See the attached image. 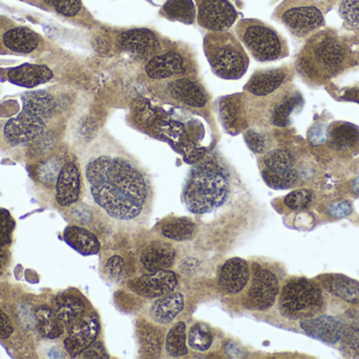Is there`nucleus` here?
<instances>
[{
	"label": "nucleus",
	"mask_w": 359,
	"mask_h": 359,
	"mask_svg": "<svg viewBox=\"0 0 359 359\" xmlns=\"http://www.w3.org/2000/svg\"><path fill=\"white\" fill-rule=\"evenodd\" d=\"M213 343V333L211 329L203 322H198L190 329L188 344L194 351L205 352L210 349Z\"/></svg>",
	"instance_id": "nucleus-35"
},
{
	"label": "nucleus",
	"mask_w": 359,
	"mask_h": 359,
	"mask_svg": "<svg viewBox=\"0 0 359 359\" xmlns=\"http://www.w3.org/2000/svg\"><path fill=\"white\" fill-rule=\"evenodd\" d=\"M359 141V130L353 124L344 122L331 130L330 145L339 151H346L355 147Z\"/></svg>",
	"instance_id": "nucleus-30"
},
{
	"label": "nucleus",
	"mask_w": 359,
	"mask_h": 359,
	"mask_svg": "<svg viewBox=\"0 0 359 359\" xmlns=\"http://www.w3.org/2000/svg\"><path fill=\"white\" fill-rule=\"evenodd\" d=\"M280 303L283 311L288 315L312 316L322 308V291L311 280L297 278L284 287Z\"/></svg>",
	"instance_id": "nucleus-7"
},
{
	"label": "nucleus",
	"mask_w": 359,
	"mask_h": 359,
	"mask_svg": "<svg viewBox=\"0 0 359 359\" xmlns=\"http://www.w3.org/2000/svg\"><path fill=\"white\" fill-rule=\"evenodd\" d=\"M165 349L172 358H181L188 353L185 322H179L172 327L166 337Z\"/></svg>",
	"instance_id": "nucleus-34"
},
{
	"label": "nucleus",
	"mask_w": 359,
	"mask_h": 359,
	"mask_svg": "<svg viewBox=\"0 0 359 359\" xmlns=\"http://www.w3.org/2000/svg\"><path fill=\"white\" fill-rule=\"evenodd\" d=\"M118 48L138 58L151 59L162 52V44L155 32L149 29H132L117 36Z\"/></svg>",
	"instance_id": "nucleus-12"
},
{
	"label": "nucleus",
	"mask_w": 359,
	"mask_h": 359,
	"mask_svg": "<svg viewBox=\"0 0 359 359\" xmlns=\"http://www.w3.org/2000/svg\"><path fill=\"white\" fill-rule=\"evenodd\" d=\"M63 238L71 248L84 256L98 254L100 251L98 238L86 228L69 226L63 232Z\"/></svg>",
	"instance_id": "nucleus-24"
},
{
	"label": "nucleus",
	"mask_w": 359,
	"mask_h": 359,
	"mask_svg": "<svg viewBox=\"0 0 359 359\" xmlns=\"http://www.w3.org/2000/svg\"><path fill=\"white\" fill-rule=\"evenodd\" d=\"M295 159L294 154L287 149H276L268 152L264 157V166L265 170L272 171V172H284V171L291 170L294 167Z\"/></svg>",
	"instance_id": "nucleus-33"
},
{
	"label": "nucleus",
	"mask_w": 359,
	"mask_h": 359,
	"mask_svg": "<svg viewBox=\"0 0 359 359\" xmlns=\"http://www.w3.org/2000/svg\"><path fill=\"white\" fill-rule=\"evenodd\" d=\"M80 171L73 162L63 164L57 178L55 189H56V202L59 206L69 207L77 202L79 200Z\"/></svg>",
	"instance_id": "nucleus-16"
},
{
	"label": "nucleus",
	"mask_w": 359,
	"mask_h": 359,
	"mask_svg": "<svg viewBox=\"0 0 359 359\" xmlns=\"http://www.w3.org/2000/svg\"><path fill=\"white\" fill-rule=\"evenodd\" d=\"M245 141L255 153L262 154L267 149V138L255 130H248L245 133Z\"/></svg>",
	"instance_id": "nucleus-44"
},
{
	"label": "nucleus",
	"mask_w": 359,
	"mask_h": 359,
	"mask_svg": "<svg viewBox=\"0 0 359 359\" xmlns=\"http://www.w3.org/2000/svg\"><path fill=\"white\" fill-rule=\"evenodd\" d=\"M62 166L61 160L57 157L50 158L40 164L39 168L37 169V177L40 183L46 187L56 185L57 178Z\"/></svg>",
	"instance_id": "nucleus-37"
},
{
	"label": "nucleus",
	"mask_w": 359,
	"mask_h": 359,
	"mask_svg": "<svg viewBox=\"0 0 359 359\" xmlns=\"http://www.w3.org/2000/svg\"><path fill=\"white\" fill-rule=\"evenodd\" d=\"M100 332V324L95 314H88L69 327L67 337L63 341L65 349L71 358H78L90 347Z\"/></svg>",
	"instance_id": "nucleus-13"
},
{
	"label": "nucleus",
	"mask_w": 359,
	"mask_h": 359,
	"mask_svg": "<svg viewBox=\"0 0 359 359\" xmlns=\"http://www.w3.org/2000/svg\"><path fill=\"white\" fill-rule=\"evenodd\" d=\"M234 99L236 97H227L221 105L222 120L227 129L233 128L238 122V103Z\"/></svg>",
	"instance_id": "nucleus-41"
},
{
	"label": "nucleus",
	"mask_w": 359,
	"mask_h": 359,
	"mask_svg": "<svg viewBox=\"0 0 359 359\" xmlns=\"http://www.w3.org/2000/svg\"><path fill=\"white\" fill-rule=\"evenodd\" d=\"M162 15L170 20L192 25L196 11L192 0H168L162 8Z\"/></svg>",
	"instance_id": "nucleus-29"
},
{
	"label": "nucleus",
	"mask_w": 359,
	"mask_h": 359,
	"mask_svg": "<svg viewBox=\"0 0 359 359\" xmlns=\"http://www.w3.org/2000/svg\"><path fill=\"white\" fill-rule=\"evenodd\" d=\"M164 92L170 98L191 107H203L208 103V93L194 78L181 76L166 82Z\"/></svg>",
	"instance_id": "nucleus-14"
},
{
	"label": "nucleus",
	"mask_w": 359,
	"mask_h": 359,
	"mask_svg": "<svg viewBox=\"0 0 359 359\" xmlns=\"http://www.w3.org/2000/svg\"><path fill=\"white\" fill-rule=\"evenodd\" d=\"M344 99L359 103V89H349V90L346 91Z\"/></svg>",
	"instance_id": "nucleus-50"
},
{
	"label": "nucleus",
	"mask_w": 359,
	"mask_h": 359,
	"mask_svg": "<svg viewBox=\"0 0 359 359\" xmlns=\"http://www.w3.org/2000/svg\"><path fill=\"white\" fill-rule=\"evenodd\" d=\"M46 6L67 17H75L81 12V0H43Z\"/></svg>",
	"instance_id": "nucleus-39"
},
{
	"label": "nucleus",
	"mask_w": 359,
	"mask_h": 359,
	"mask_svg": "<svg viewBox=\"0 0 359 359\" xmlns=\"http://www.w3.org/2000/svg\"><path fill=\"white\" fill-rule=\"evenodd\" d=\"M143 347L147 353L151 355H159L161 351V339L159 333L156 330H145L142 334Z\"/></svg>",
	"instance_id": "nucleus-45"
},
{
	"label": "nucleus",
	"mask_w": 359,
	"mask_h": 359,
	"mask_svg": "<svg viewBox=\"0 0 359 359\" xmlns=\"http://www.w3.org/2000/svg\"><path fill=\"white\" fill-rule=\"evenodd\" d=\"M328 212L331 216L341 218V217L348 216L352 212V207L348 202H341L339 204L331 206Z\"/></svg>",
	"instance_id": "nucleus-48"
},
{
	"label": "nucleus",
	"mask_w": 359,
	"mask_h": 359,
	"mask_svg": "<svg viewBox=\"0 0 359 359\" xmlns=\"http://www.w3.org/2000/svg\"><path fill=\"white\" fill-rule=\"evenodd\" d=\"M2 42L12 52L29 54L39 46L40 38L35 32L27 27H17L4 34Z\"/></svg>",
	"instance_id": "nucleus-25"
},
{
	"label": "nucleus",
	"mask_w": 359,
	"mask_h": 359,
	"mask_svg": "<svg viewBox=\"0 0 359 359\" xmlns=\"http://www.w3.org/2000/svg\"><path fill=\"white\" fill-rule=\"evenodd\" d=\"M53 309L63 326L67 328L86 314L84 301L76 295L69 293L57 295L53 301Z\"/></svg>",
	"instance_id": "nucleus-23"
},
{
	"label": "nucleus",
	"mask_w": 359,
	"mask_h": 359,
	"mask_svg": "<svg viewBox=\"0 0 359 359\" xmlns=\"http://www.w3.org/2000/svg\"><path fill=\"white\" fill-rule=\"evenodd\" d=\"M104 270L111 280L119 282L126 275V261L122 257L115 255L107 261Z\"/></svg>",
	"instance_id": "nucleus-43"
},
{
	"label": "nucleus",
	"mask_w": 359,
	"mask_h": 359,
	"mask_svg": "<svg viewBox=\"0 0 359 359\" xmlns=\"http://www.w3.org/2000/svg\"><path fill=\"white\" fill-rule=\"evenodd\" d=\"M90 194L97 204L116 221H130L142 214L151 188L144 173L121 155H99L86 167Z\"/></svg>",
	"instance_id": "nucleus-1"
},
{
	"label": "nucleus",
	"mask_w": 359,
	"mask_h": 359,
	"mask_svg": "<svg viewBox=\"0 0 359 359\" xmlns=\"http://www.w3.org/2000/svg\"><path fill=\"white\" fill-rule=\"evenodd\" d=\"M196 226L187 218H174L162 226V234L168 240L184 242L194 236Z\"/></svg>",
	"instance_id": "nucleus-32"
},
{
	"label": "nucleus",
	"mask_w": 359,
	"mask_h": 359,
	"mask_svg": "<svg viewBox=\"0 0 359 359\" xmlns=\"http://www.w3.org/2000/svg\"><path fill=\"white\" fill-rule=\"evenodd\" d=\"M323 0H286L280 6L282 22L297 37L313 33L325 25Z\"/></svg>",
	"instance_id": "nucleus-6"
},
{
	"label": "nucleus",
	"mask_w": 359,
	"mask_h": 359,
	"mask_svg": "<svg viewBox=\"0 0 359 359\" xmlns=\"http://www.w3.org/2000/svg\"><path fill=\"white\" fill-rule=\"evenodd\" d=\"M46 131V120L21 111L8 120L4 128V141L12 147L27 145L39 139Z\"/></svg>",
	"instance_id": "nucleus-10"
},
{
	"label": "nucleus",
	"mask_w": 359,
	"mask_h": 359,
	"mask_svg": "<svg viewBox=\"0 0 359 359\" xmlns=\"http://www.w3.org/2000/svg\"><path fill=\"white\" fill-rule=\"evenodd\" d=\"M176 251L165 242H154L143 250L140 261L143 269L149 273L168 270L174 265Z\"/></svg>",
	"instance_id": "nucleus-20"
},
{
	"label": "nucleus",
	"mask_w": 359,
	"mask_h": 359,
	"mask_svg": "<svg viewBox=\"0 0 359 359\" xmlns=\"http://www.w3.org/2000/svg\"><path fill=\"white\" fill-rule=\"evenodd\" d=\"M226 352L231 358H243V355H241V354H243L242 349L238 346L232 345L231 343L226 346Z\"/></svg>",
	"instance_id": "nucleus-49"
},
{
	"label": "nucleus",
	"mask_w": 359,
	"mask_h": 359,
	"mask_svg": "<svg viewBox=\"0 0 359 359\" xmlns=\"http://www.w3.org/2000/svg\"><path fill=\"white\" fill-rule=\"evenodd\" d=\"M15 221L8 211L0 209V247H6L12 242Z\"/></svg>",
	"instance_id": "nucleus-42"
},
{
	"label": "nucleus",
	"mask_w": 359,
	"mask_h": 359,
	"mask_svg": "<svg viewBox=\"0 0 359 359\" xmlns=\"http://www.w3.org/2000/svg\"><path fill=\"white\" fill-rule=\"evenodd\" d=\"M325 288L335 296L350 303H359V284L343 275H330L323 280Z\"/></svg>",
	"instance_id": "nucleus-28"
},
{
	"label": "nucleus",
	"mask_w": 359,
	"mask_h": 359,
	"mask_svg": "<svg viewBox=\"0 0 359 359\" xmlns=\"http://www.w3.org/2000/svg\"><path fill=\"white\" fill-rule=\"evenodd\" d=\"M352 327H353V328L359 333V318L355 322H354V325Z\"/></svg>",
	"instance_id": "nucleus-52"
},
{
	"label": "nucleus",
	"mask_w": 359,
	"mask_h": 359,
	"mask_svg": "<svg viewBox=\"0 0 359 359\" xmlns=\"http://www.w3.org/2000/svg\"><path fill=\"white\" fill-rule=\"evenodd\" d=\"M22 111L46 120L53 115L55 111L54 98L46 91H34L25 93L22 96Z\"/></svg>",
	"instance_id": "nucleus-26"
},
{
	"label": "nucleus",
	"mask_w": 359,
	"mask_h": 359,
	"mask_svg": "<svg viewBox=\"0 0 359 359\" xmlns=\"http://www.w3.org/2000/svg\"><path fill=\"white\" fill-rule=\"evenodd\" d=\"M36 320L37 330L43 339H57L62 337L65 327L55 313L53 308L48 306H41L36 310Z\"/></svg>",
	"instance_id": "nucleus-27"
},
{
	"label": "nucleus",
	"mask_w": 359,
	"mask_h": 359,
	"mask_svg": "<svg viewBox=\"0 0 359 359\" xmlns=\"http://www.w3.org/2000/svg\"><path fill=\"white\" fill-rule=\"evenodd\" d=\"M262 175L265 183L270 188L276 190L290 189L293 185H297L299 181V174L295 169L284 171V172H272L264 169Z\"/></svg>",
	"instance_id": "nucleus-36"
},
{
	"label": "nucleus",
	"mask_w": 359,
	"mask_h": 359,
	"mask_svg": "<svg viewBox=\"0 0 359 359\" xmlns=\"http://www.w3.org/2000/svg\"><path fill=\"white\" fill-rule=\"evenodd\" d=\"M183 309V295L172 292L154 301L149 309V316L156 324L166 326L174 322Z\"/></svg>",
	"instance_id": "nucleus-22"
},
{
	"label": "nucleus",
	"mask_w": 359,
	"mask_h": 359,
	"mask_svg": "<svg viewBox=\"0 0 359 359\" xmlns=\"http://www.w3.org/2000/svg\"><path fill=\"white\" fill-rule=\"evenodd\" d=\"M312 198L313 193L310 190H295L284 198V204L292 210H304L310 206Z\"/></svg>",
	"instance_id": "nucleus-40"
},
{
	"label": "nucleus",
	"mask_w": 359,
	"mask_h": 359,
	"mask_svg": "<svg viewBox=\"0 0 359 359\" xmlns=\"http://www.w3.org/2000/svg\"><path fill=\"white\" fill-rule=\"evenodd\" d=\"M236 32L247 51L259 63L288 56L286 40L271 25L259 19H242L236 25Z\"/></svg>",
	"instance_id": "nucleus-4"
},
{
	"label": "nucleus",
	"mask_w": 359,
	"mask_h": 359,
	"mask_svg": "<svg viewBox=\"0 0 359 359\" xmlns=\"http://www.w3.org/2000/svg\"><path fill=\"white\" fill-rule=\"evenodd\" d=\"M278 280L269 270L253 265L252 282L248 292V303L252 309L265 311L276 303Z\"/></svg>",
	"instance_id": "nucleus-11"
},
{
	"label": "nucleus",
	"mask_w": 359,
	"mask_h": 359,
	"mask_svg": "<svg viewBox=\"0 0 359 359\" xmlns=\"http://www.w3.org/2000/svg\"><path fill=\"white\" fill-rule=\"evenodd\" d=\"M178 286L176 273L168 270H160L141 276L138 280L130 282V288L140 296L147 299H159L170 294Z\"/></svg>",
	"instance_id": "nucleus-15"
},
{
	"label": "nucleus",
	"mask_w": 359,
	"mask_h": 359,
	"mask_svg": "<svg viewBox=\"0 0 359 359\" xmlns=\"http://www.w3.org/2000/svg\"><path fill=\"white\" fill-rule=\"evenodd\" d=\"M13 332H14V327L10 318L0 309V339H8Z\"/></svg>",
	"instance_id": "nucleus-47"
},
{
	"label": "nucleus",
	"mask_w": 359,
	"mask_h": 359,
	"mask_svg": "<svg viewBox=\"0 0 359 359\" xmlns=\"http://www.w3.org/2000/svg\"><path fill=\"white\" fill-rule=\"evenodd\" d=\"M8 77L16 86L32 89L50 81L53 78V72L46 65L25 63L8 70Z\"/></svg>",
	"instance_id": "nucleus-21"
},
{
	"label": "nucleus",
	"mask_w": 359,
	"mask_h": 359,
	"mask_svg": "<svg viewBox=\"0 0 359 359\" xmlns=\"http://www.w3.org/2000/svg\"><path fill=\"white\" fill-rule=\"evenodd\" d=\"M8 263V253H6V247H0V275L4 273Z\"/></svg>",
	"instance_id": "nucleus-51"
},
{
	"label": "nucleus",
	"mask_w": 359,
	"mask_h": 359,
	"mask_svg": "<svg viewBox=\"0 0 359 359\" xmlns=\"http://www.w3.org/2000/svg\"><path fill=\"white\" fill-rule=\"evenodd\" d=\"M303 103L301 94L292 93L283 97L276 103L271 112V122L276 126L285 128L290 124L291 115L293 111Z\"/></svg>",
	"instance_id": "nucleus-31"
},
{
	"label": "nucleus",
	"mask_w": 359,
	"mask_h": 359,
	"mask_svg": "<svg viewBox=\"0 0 359 359\" xmlns=\"http://www.w3.org/2000/svg\"><path fill=\"white\" fill-rule=\"evenodd\" d=\"M204 52L213 73L222 79H240L246 73L249 57L229 32H211L204 38Z\"/></svg>",
	"instance_id": "nucleus-3"
},
{
	"label": "nucleus",
	"mask_w": 359,
	"mask_h": 359,
	"mask_svg": "<svg viewBox=\"0 0 359 359\" xmlns=\"http://www.w3.org/2000/svg\"><path fill=\"white\" fill-rule=\"evenodd\" d=\"M347 57L345 46L334 36L322 34L310 44L304 59L308 73L323 77L334 75L343 67Z\"/></svg>",
	"instance_id": "nucleus-5"
},
{
	"label": "nucleus",
	"mask_w": 359,
	"mask_h": 359,
	"mask_svg": "<svg viewBox=\"0 0 359 359\" xmlns=\"http://www.w3.org/2000/svg\"><path fill=\"white\" fill-rule=\"evenodd\" d=\"M145 73L153 80H165L189 75L194 72L191 61L179 50H168L149 59Z\"/></svg>",
	"instance_id": "nucleus-9"
},
{
	"label": "nucleus",
	"mask_w": 359,
	"mask_h": 359,
	"mask_svg": "<svg viewBox=\"0 0 359 359\" xmlns=\"http://www.w3.org/2000/svg\"><path fill=\"white\" fill-rule=\"evenodd\" d=\"M288 79L285 69H268L255 72L247 82L246 90L255 96H268L276 92Z\"/></svg>",
	"instance_id": "nucleus-19"
},
{
	"label": "nucleus",
	"mask_w": 359,
	"mask_h": 359,
	"mask_svg": "<svg viewBox=\"0 0 359 359\" xmlns=\"http://www.w3.org/2000/svg\"><path fill=\"white\" fill-rule=\"evenodd\" d=\"M196 20L211 32H224L232 27L238 12L229 0H196Z\"/></svg>",
	"instance_id": "nucleus-8"
},
{
	"label": "nucleus",
	"mask_w": 359,
	"mask_h": 359,
	"mask_svg": "<svg viewBox=\"0 0 359 359\" xmlns=\"http://www.w3.org/2000/svg\"><path fill=\"white\" fill-rule=\"evenodd\" d=\"M339 12L348 27L359 31V0H341Z\"/></svg>",
	"instance_id": "nucleus-38"
},
{
	"label": "nucleus",
	"mask_w": 359,
	"mask_h": 359,
	"mask_svg": "<svg viewBox=\"0 0 359 359\" xmlns=\"http://www.w3.org/2000/svg\"><path fill=\"white\" fill-rule=\"evenodd\" d=\"M229 194V173L219 162L208 160L190 170L183 200L188 211L194 214H205L221 208Z\"/></svg>",
	"instance_id": "nucleus-2"
},
{
	"label": "nucleus",
	"mask_w": 359,
	"mask_h": 359,
	"mask_svg": "<svg viewBox=\"0 0 359 359\" xmlns=\"http://www.w3.org/2000/svg\"><path fill=\"white\" fill-rule=\"evenodd\" d=\"M78 358L104 359L109 358L104 346L101 341H94L90 347L86 348Z\"/></svg>",
	"instance_id": "nucleus-46"
},
{
	"label": "nucleus",
	"mask_w": 359,
	"mask_h": 359,
	"mask_svg": "<svg viewBox=\"0 0 359 359\" xmlns=\"http://www.w3.org/2000/svg\"><path fill=\"white\" fill-rule=\"evenodd\" d=\"M250 270L244 259H229L219 271V286L227 294H238L248 284Z\"/></svg>",
	"instance_id": "nucleus-17"
},
{
	"label": "nucleus",
	"mask_w": 359,
	"mask_h": 359,
	"mask_svg": "<svg viewBox=\"0 0 359 359\" xmlns=\"http://www.w3.org/2000/svg\"><path fill=\"white\" fill-rule=\"evenodd\" d=\"M299 325L310 337L330 345L339 343L345 330L343 324L339 320L327 315L313 320H304Z\"/></svg>",
	"instance_id": "nucleus-18"
}]
</instances>
